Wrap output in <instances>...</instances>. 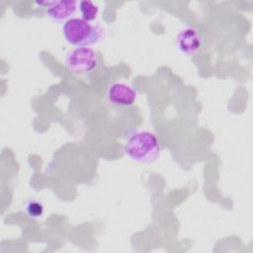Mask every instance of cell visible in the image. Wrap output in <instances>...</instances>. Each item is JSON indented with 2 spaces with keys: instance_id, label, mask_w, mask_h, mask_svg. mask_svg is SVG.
Returning a JSON list of instances; mask_svg holds the SVG:
<instances>
[{
  "instance_id": "obj_2",
  "label": "cell",
  "mask_w": 253,
  "mask_h": 253,
  "mask_svg": "<svg viewBox=\"0 0 253 253\" xmlns=\"http://www.w3.org/2000/svg\"><path fill=\"white\" fill-rule=\"evenodd\" d=\"M63 37L72 45L87 46L100 41L102 30L82 19L71 18L63 25Z\"/></svg>"
},
{
  "instance_id": "obj_4",
  "label": "cell",
  "mask_w": 253,
  "mask_h": 253,
  "mask_svg": "<svg viewBox=\"0 0 253 253\" xmlns=\"http://www.w3.org/2000/svg\"><path fill=\"white\" fill-rule=\"evenodd\" d=\"M108 100L119 107L132 106L136 100V91L125 83H113L108 89Z\"/></svg>"
},
{
  "instance_id": "obj_5",
  "label": "cell",
  "mask_w": 253,
  "mask_h": 253,
  "mask_svg": "<svg viewBox=\"0 0 253 253\" xmlns=\"http://www.w3.org/2000/svg\"><path fill=\"white\" fill-rule=\"evenodd\" d=\"M176 45L181 53L187 55L197 53L202 46L201 37L195 29H183L177 35Z\"/></svg>"
},
{
  "instance_id": "obj_7",
  "label": "cell",
  "mask_w": 253,
  "mask_h": 253,
  "mask_svg": "<svg viewBox=\"0 0 253 253\" xmlns=\"http://www.w3.org/2000/svg\"><path fill=\"white\" fill-rule=\"evenodd\" d=\"M78 8L81 15V19L88 23L94 21L97 18L99 13V9L97 5H95L92 1H88V0L80 1L78 3Z\"/></svg>"
},
{
  "instance_id": "obj_6",
  "label": "cell",
  "mask_w": 253,
  "mask_h": 253,
  "mask_svg": "<svg viewBox=\"0 0 253 253\" xmlns=\"http://www.w3.org/2000/svg\"><path fill=\"white\" fill-rule=\"evenodd\" d=\"M78 3L71 0L54 1L46 10V15L55 22H67L75 13Z\"/></svg>"
},
{
  "instance_id": "obj_1",
  "label": "cell",
  "mask_w": 253,
  "mask_h": 253,
  "mask_svg": "<svg viewBox=\"0 0 253 253\" xmlns=\"http://www.w3.org/2000/svg\"><path fill=\"white\" fill-rule=\"evenodd\" d=\"M128 158L139 163H152L160 155V144L156 135L150 131L131 134L124 147Z\"/></svg>"
},
{
  "instance_id": "obj_8",
  "label": "cell",
  "mask_w": 253,
  "mask_h": 253,
  "mask_svg": "<svg viewBox=\"0 0 253 253\" xmlns=\"http://www.w3.org/2000/svg\"><path fill=\"white\" fill-rule=\"evenodd\" d=\"M26 211L29 216L33 218H38L43 213V206L41 202L37 200H30L26 204Z\"/></svg>"
},
{
  "instance_id": "obj_3",
  "label": "cell",
  "mask_w": 253,
  "mask_h": 253,
  "mask_svg": "<svg viewBox=\"0 0 253 253\" xmlns=\"http://www.w3.org/2000/svg\"><path fill=\"white\" fill-rule=\"evenodd\" d=\"M65 65L71 72L88 73L97 67L98 56L90 47H75L67 53Z\"/></svg>"
}]
</instances>
